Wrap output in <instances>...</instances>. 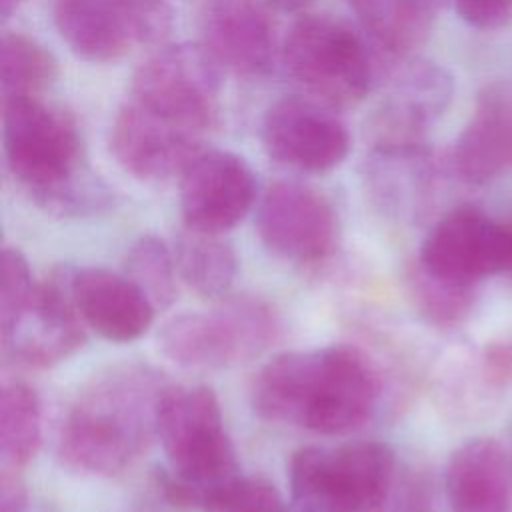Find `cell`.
I'll return each instance as SVG.
<instances>
[{
    "instance_id": "6da1fadb",
    "label": "cell",
    "mask_w": 512,
    "mask_h": 512,
    "mask_svg": "<svg viewBox=\"0 0 512 512\" xmlns=\"http://www.w3.org/2000/svg\"><path fill=\"white\" fill-rule=\"evenodd\" d=\"M378 396L374 364L348 344L278 354L260 368L252 386V406L260 418L326 436L366 424Z\"/></svg>"
},
{
    "instance_id": "7a4b0ae2",
    "label": "cell",
    "mask_w": 512,
    "mask_h": 512,
    "mask_svg": "<svg viewBox=\"0 0 512 512\" xmlns=\"http://www.w3.org/2000/svg\"><path fill=\"white\" fill-rule=\"evenodd\" d=\"M2 144L10 174L46 210L70 216L108 202L84 160L74 116L42 96L2 98Z\"/></svg>"
},
{
    "instance_id": "3957f363",
    "label": "cell",
    "mask_w": 512,
    "mask_h": 512,
    "mask_svg": "<svg viewBox=\"0 0 512 512\" xmlns=\"http://www.w3.org/2000/svg\"><path fill=\"white\" fill-rule=\"evenodd\" d=\"M160 386L142 368H116L94 380L70 406L58 438V456L94 476L122 472L156 432Z\"/></svg>"
},
{
    "instance_id": "277c9868",
    "label": "cell",
    "mask_w": 512,
    "mask_h": 512,
    "mask_svg": "<svg viewBox=\"0 0 512 512\" xmlns=\"http://www.w3.org/2000/svg\"><path fill=\"white\" fill-rule=\"evenodd\" d=\"M156 434L170 464L158 478L164 500L176 508H206L238 474L220 402L208 386H162Z\"/></svg>"
},
{
    "instance_id": "5b68a950",
    "label": "cell",
    "mask_w": 512,
    "mask_h": 512,
    "mask_svg": "<svg viewBox=\"0 0 512 512\" xmlns=\"http://www.w3.org/2000/svg\"><path fill=\"white\" fill-rule=\"evenodd\" d=\"M394 482V452L376 440L306 446L290 458V488L304 512H380Z\"/></svg>"
},
{
    "instance_id": "8992f818",
    "label": "cell",
    "mask_w": 512,
    "mask_h": 512,
    "mask_svg": "<svg viewBox=\"0 0 512 512\" xmlns=\"http://www.w3.org/2000/svg\"><path fill=\"white\" fill-rule=\"evenodd\" d=\"M280 58L286 74L310 98L332 108L364 100L378 76L364 38L328 14L298 18L284 38Z\"/></svg>"
},
{
    "instance_id": "52a82bcc",
    "label": "cell",
    "mask_w": 512,
    "mask_h": 512,
    "mask_svg": "<svg viewBox=\"0 0 512 512\" xmlns=\"http://www.w3.org/2000/svg\"><path fill=\"white\" fill-rule=\"evenodd\" d=\"M276 332V316L264 302L236 298L214 310L172 316L158 332V346L182 368L220 370L264 352Z\"/></svg>"
},
{
    "instance_id": "ba28073f",
    "label": "cell",
    "mask_w": 512,
    "mask_h": 512,
    "mask_svg": "<svg viewBox=\"0 0 512 512\" xmlns=\"http://www.w3.org/2000/svg\"><path fill=\"white\" fill-rule=\"evenodd\" d=\"M220 70L202 44H170L136 68L130 100L202 136L220 118Z\"/></svg>"
},
{
    "instance_id": "9c48e42d",
    "label": "cell",
    "mask_w": 512,
    "mask_h": 512,
    "mask_svg": "<svg viewBox=\"0 0 512 512\" xmlns=\"http://www.w3.org/2000/svg\"><path fill=\"white\" fill-rule=\"evenodd\" d=\"M418 264L436 278L466 286L512 272V224L476 206L452 208L426 234Z\"/></svg>"
},
{
    "instance_id": "30bf717a",
    "label": "cell",
    "mask_w": 512,
    "mask_h": 512,
    "mask_svg": "<svg viewBox=\"0 0 512 512\" xmlns=\"http://www.w3.org/2000/svg\"><path fill=\"white\" fill-rule=\"evenodd\" d=\"M260 140L276 164L310 174L336 168L350 150L346 124L332 106L310 96H284L270 104Z\"/></svg>"
},
{
    "instance_id": "8fae6325",
    "label": "cell",
    "mask_w": 512,
    "mask_h": 512,
    "mask_svg": "<svg viewBox=\"0 0 512 512\" xmlns=\"http://www.w3.org/2000/svg\"><path fill=\"white\" fill-rule=\"evenodd\" d=\"M262 242L278 256L294 262H318L338 244V216L318 190L280 180L262 196L256 216Z\"/></svg>"
},
{
    "instance_id": "7c38bea8",
    "label": "cell",
    "mask_w": 512,
    "mask_h": 512,
    "mask_svg": "<svg viewBox=\"0 0 512 512\" xmlns=\"http://www.w3.org/2000/svg\"><path fill=\"white\" fill-rule=\"evenodd\" d=\"M256 176L250 164L228 150H202L180 176L184 226L222 234L252 208Z\"/></svg>"
},
{
    "instance_id": "4fadbf2b",
    "label": "cell",
    "mask_w": 512,
    "mask_h": 512,
    "mask_svg": "<svg viewBox=\"0 0 512 512\" xmlns=\"http://www.w3.org/2000/svg\"><path fill=\"white\" fill-rule=\"evenodd\" d=\"M72 266H56L36 284L34 296L18 324L2 338L30 366H52L74 354L86 340L84 320L74 300Z\"/></svg>"
},
{
    "instance_id": "5bb4252c",
    "label": "cell",
    "mask_w": 512,
    "mask_h": 512,
    "mask_svg": "<svg viewBox=\"0 0 512 512\" xmlns=\"http://www.w3.org/2000/svg\"><path fill=\"white\" fill-rule=\"evenodd\" d=\"M200 44L242 78L272 72L278 56L276 24L260 0H204L198 12Z\"/></svg>"
},
{
    "instance_id": "9a60e30c",
    "label": "cell",
    "mask_w": 512,
    "mask_h": 512,
    "mask_svg": "<svg viewBox=\"0 0 512 512\" xmlns=\"http://www.w3.org/2000/svg\"><path fill=\"white\" fill-rule=\"evenodd\" d=\"M108 142L116 162L144 182L182 176L202 152L200 134L168 122L130 98L118 108Z\"/></svg>"
},
{
    "instance_id": "2e32d148",
    "label": "cell",
    "mask_w": 512,
    "mask_h": 512,
    "mask_svg": "<svg viewBox=\"0 0 512 512\" xmlns=\"http://www.w3.org/2000/svg\"><path fill=\"white\" fill-rule=\"evenodd\" d=\"M452 78L428 60H408L390 78L388 92L370 118L374 146H424V132L446 110Z\"/></svg>"
},
{
    "instance_id": "e0dca14e",
    "label": "cell",
    "mask_w": 512,
    "mask_h": 512,
    "mask_svg": "<svg viewBox=\"0 0 512 512\" xmlns=\"http://www.w3.org/2000/svg\"><path fill=\"white\" fill-rule=\"evenodd\" d=\"M74 300L84 324L110 342L140 338L156 312L132 280L106 268H76Z\"/></svg>"
},
{
    "instance_id": "ac0fdd59",
    "label": "cell",
    "mask_w": 512,
    "mask_h": 512,
    "mask_svg": "<svg viewBox=\"0 0 512 512\" xmlns=\"http://www.w3.org/2000/svg\"><path fill=\"white\" fill-rule=\"evenodd\" d=\"M454 170L468 184H488L512 170V94L488 86L452 152Z\"/></svg>"
},
{
    "instance_id": "d6986e66",
    "label": "cell",
    "mask_w": 512,
    "mask_h": 512,
    "mask_svg": "<svg viewBox=\"0 0 512 512\" xmlns=\"http://www.w3.org/2000/svg\"><path fill=\"white\" fill-rule=\"evenodd\" d=\"M444 490L450 512H508L512 464L494 438L462 442L448 458Z\"/></svg>"
},
{
    "instance_id": "ffe728a7",
    "label": "cell",
    "mask_w": 512,
    "mask_h": 512,
    "mask_svg": "<svg viewBox=\"0 0 512 512\" xmlns=\"http://www.w3.org/2000/svg\"><path fill=\"white\" fill-rule=\"evenodd\" d=\"M54 24L88 62H114L138 46L120 0H54Z\"/></svg>"
},
{
    "instance_id": "44dd1931",
    "label": "cell",
    "mask_w": 512,
    "mask_h": 512,
    "mask_svg": "<svg viewBox=\"0 0 512 512\" xmlns=\"http://www.w3.org/2000/svg\"><path fill=\"white\" fill-rule=\"evenodd\" d=\"M380 52L406 58L432 32L446 0H348Z\"/></svg>"
},
{
    "instance_id": "7402d4cb",
    "label": "cell",
    "mask_w": 512,
    "mask_h": 512,
    "mask_svg": "<svg viewBox=\"0 0 512 512\" xmlns=\"http://www.w3.org/2000/svg\"><path fill=\"white\" fill-rule=\"evenodd\" d=\"M180 278L200 296H224L236 276L238 258L220 234L184 228L174 252Z\"/></svg>"
},
{
    "instance_id": "603a6c76",
    "label": "cell",
    "mask_w": 512,
    "mask_h": 512,
    "mask_svg": "<svg viewBox=\"0 0 512 512\" xmlns=\"http://www.w3.org/2000/svg\"><path fill=\"white\" fill-rule=\"evenodd\" d=\"M42 440L40 402L22 382H4L0 390V454L2 466L22 468L38 452Z\"/></svg>"
},
{
    "instance_id": "cb8c5ba5",
    "label": "cell",
    "mask_w": 512,
    "mask_h": 512,
    "mask_svg": "<svg viewBox=\"0 0 512 512\" xmlns=\"http://www.w3.org/2000/svg\"><path fill=\"white\" fill-rule=\"evenodd\" d=\"M58 74L54 54L22 32H6L0 42L2 98L40 96Z\"/></svg>"
},
{
    "instance_id": "d4e9b609",
    "label": "cell",
    "mask_w": 512,
    "mask_h": 512,
    "mask_svg": "<svg viewBox=\"0 0 512 512\" xmlns=\"http://www.w3.org/2000/svg\"><path fill=\"white\" fill-rule=\"evenodd\" d=\"M176 260L164 240L154 234L140 236L124 260V276L132 280L152 306L168 308L176 298Z\"/></svg>"
},
{
    "instance_id": "484cf974",
    "label": "cell",
    "mask_w": 512,
    "mask_h": 512,
    "mask_svg": "<svg viewBox=\"0 0 512 512\" xmlns=\"http://www.w3.org/2000/svg\"><path fill=\"white\" fill-rule=\"evenodd\" d=\"M410 296L424 318L434 324H456L472 308L474 286L428 274L420 264L410 276Z\"/></svg>"
},
{
    "instance_id": "4316f807",
    "label": "cell",
    "mask_w": 512,
    "mask_h": 512,
    "mask_svg": "<svg viewBox=\"0 0 512 512\" xmlns=\"http://www.w3.org/2000/svg\"><path fill=\"white\" fill-rule=\"evenodd\" d=\"M36 284L26 256L6 246L0 256V336H8L32 302Z\"/></svg>"
},
{
    "instance_id": "83f0119b",
    "label": "cell",
    "mask_w": 512,
    "mask_h": 512,
    "mask_svg": "<svg viewBox=\"0 0 512 512\" xmlns=\"http://www.w3.org/2000/svg\"><path fill=\"white\" fill-rule=\"evenodd\" d=\"M204 512H288L280 492L254 478H238L222 490Z\"/></svg>"
},
{
    "instance_id": "f1b7e54d",
    "label": "cell",
    "mask_w": 512,
    "mask_h": 512,
    "mask_svg": "<svg viewBox=\"0 0 512 512\" xmlns=\"http://www.w3.org/2000/svg\"><path fill=\"white\" fill-rule=\"evenodd\" d=\"M136 44H160L172 30L174 10L168 0H120Z\"/></svg>"
},
{
    "instance_id": "f546056e",
    "label": "cell",
    "mask_w": 512,
    "mask_h": 512,
    "mask_svg": "<svg viewBox=\"0 0 512 512\" xmlns=\"http://www.w3.org/2000/svg\"><path fill=\"white\" fill-rule=\"evenodd\" d=\"M464 22L474 28L492 30L512 20V0H454Z\"/></svg>"
},
{
    "instance_id": "4dcf8cb0",
    "label": "cell",
    "mask_w": 512,
    "mask_h": 512,
    "mask_svg": "<svg viewBox=\"0 0 512 512\" xmlns=\"http://www.w3.org/2000/svg\"><path fill=\"white\" fill-rule=\"evenodd\" d=\"M28 504L26 484L18 468L2 466L0 474V512H24Z\"/></svg>"
},
{
    "instance_id": "1f68e13d",
    "label": "cell",
    "mask_w": 512,
    "mask_h": 512,
    "mask_svg": "<svg viewBox=\"0 0 512 512\" xmlns=\"http://www.w3.org/2000/svg\"><path fill=\"white\" fill-rule=\"evenodd\" d=\"M486 374L490 380L504 382L512 376V346L510 344H492L486 348L484 356Z\"/></svg>"
},
{
    "instance_id": "d6a6232c",
    "label": "cell",
    "mask_w": 512,
    "mask_h": 512,
    "mask_svg": "<svg viewBox=\"0 0 512 512\" xmlns=\"http://www.w3.org/2000/svg\"><path fill=\"white\" fill-rule=\"evenodd\" d=\"M270 2L282 10H300L308 6L312 0H270Z\"/></svg>"
},
{
    "instance_id": "836d02e7",
    "label": "cell",
    "mask_w": 512,
    "mask_h": 512,
    "mask_svg": "<svg viewBox=\"0 0 512 512\" xmlns=\"http://www.w3.org/2000/svg\"><path fill=\"white\" fill-rule=\"evenodd\" d=\"M20 4H22V0H0V14H2V20H8V18L18 10Z\"/></svg>"
}]
</instances>
